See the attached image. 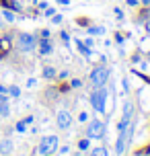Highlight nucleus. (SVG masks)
Wrapping results in <instances>:
<instances>
[{
    "mask_svg": "<svg viewBox=\"0 0 150 156\" xmlns=\"http://www.w3.org/2000/svg\"><path fill=\"white\" fill-rule=\"evenodd\" d=\"M25 127H27V121H19V123H16V129H19V132H25Z\"/></svg>",
    "mask_w": 150,
    "mask_h": 156,
    "instance_id": "dca6fc26",
    "label": "nucleus"
},
{
    "mask_svg": "<svg viewBox=\"0 0 150 156\" xmlns=\"http://www.w3.org/2000/svg\"><path fill=\"white\" fill-rule=\"evenodd\" d=\"M70 123H72L70 113H68V111H60V113H58V127H60V129H68Z\"/></svg>",
    "mask_w": 150,
    "mask_h": 156,
    "instance_id": "6e6552de",
    "label": "nucleus"
},
{
    "mask_svg": "<svg viewBox=\"0 0 150 156\" xmlns=\"http://www.w3.org/2000/svg\"><path fill=\"white\" fill-rule=\"evenodd\" d=\"M8 113H10V109H8V101H6V99H2V101H0V115L6 117Z\"/></svg>",
    "mask_w": 150,
    "mask_h": 156,
    "instance_id": "f8f14e48",
    "label": "nucleus"
},
{
    "mask_svg": "<svg viewBox=\"0 0 150 156\" xmlns=\"http://www.w3.org/2000/svg\"><path fill=\"white\" fill-rule=\"evenodd\" d=\"M0 2H2V0H0Z\"/></svg>",
    "mask_w": 150,
    "mask_h": 156,
    "instance_id": "5701e85b",
    "label": "nucleus"
},
{
    "mask_svg": "<svg viewBox=\"0 0 150 156\" xmlns=\"http://www.w3.org/2000/svg\"><path fill=\"white\" fill-rule=\"evenodd\" d=\"M127 4L130 6H138V0H127Z\"/></svg>",
    "mask_w": 150,
    "mask_h": 156,
    "instance_id": "6ab92c4d",
    "label": "nucleus"
},
{
    "mask_svg": "<svg viewBox=\"0 0 150 156\" xmlns=\"http://www.w3.org/2000/svg\"><path fill=\"white\" fill-rule=\"evenodd\" d=\"M132 113H134V105H132V103H126V105H123V117H121V121H119V132L126 129V125L132 121Z\"/></svg>",
    "mask_w": 150,
    "mask_h": 156,
    "instance_id": "0eeeda50",
    "label": "nucleus"
},
{
    "mask_svg": "<svg viewBox=\"0 0 150 156\" xmlns=\"http://www.w3.org/2000/svg\"><path fill=\"white\" fill-rule=\"evenodd\" d=\"M107 78H109L107 68H95V70L91 72V82H93L95 86H105Z\"/></svg>",
    "mask_w": 150,
    "mask_h": 156,
    "instance_id": "39448f33",
    "label": "nucleus"
},
{
    "mask_svg": "<svg viewBox=\"0 0 150 156\" xmlns=\"http://www.w3.org/2000/svg\"><path fill=\"white\" fill-rule=\"evenodd\" d=\"M78 148H80V150H87V148H88V142H87V140H80Z\"/></svg>",
    "mask_w": 150,
    "mask_h": 156,
    "instance_id": "f3484780",
    "label": "nucleus"
},
{
    "mask_svg": "<svg viewBox=\"0 0 150 156\" xmlns=\"http://www.w3.org/2000/svg\"><path fill=\"white\" fill-rule=\"evenodd\" d=\"M132 133H134V123L130 121V123L126 125V129L119 132V138H117V142H115V152H117V154H123V152H126V146H127V142H130V138H132Z\"/></svg>",
    "mask_w": 150,
    "mask_h": 156,
    "instance_id": "f03ea898",
    "label": "nucleus"
},
{
    "mask_svg": "<svg viewBox=\"0 0 150 156\" xmlns=\"http://www.w3.org/2000/svg\"><path fill=\"white\" fill-rule=\"evenodd\" d=\"M105 99H107V90L103 88V86H97V90L91 94V105L95 107V111L101 113L105 109Z\"/></svg>",
    "mask_w": 150,
    "mask_h": 156,
    "instance_id": "7ed1b4c3",
    "label": "nucleus"
},
{
    "mask_svg": "<svg viewBox=\"0 0 150 156\" xmlns=\"http://www.w3.org/2000/svg\"><path fill=\"white\" fill-rule=\"evenodd\" d=\"M33 47H35V37L29 35V33H21V37H19V49L21 51H31Z\"/></svg>",
    "mask_w": 150,
    "mask_h": 156,
    "instance_id": "423d86ee",
    "label": "nucleus"
},
{
    "mask_svg": "<svg viewBox=\"0 0 150 156\" xmlns=\"http://www.w3.org/2000/svg\"><path fill=\"white\" fill-rule=\"evenodd\" d=\"M0 25H2V23H0Z\"/></svg>",
    "mask_w": 150,
    "mask_h": 156,
    "instance_id": "b1692460",
    "label": "nucleus"
},
{
    "mask_svg": "<svg viewBox=\"0 0 150 156\" xmlns=\"http://www.w3.org/2000/svg\"><path fill=\"white\" fill-rule=\"evenodd\" d=\"M35 2H37V0H35Z\"/></svg>",
    "mask_w": 150,
    "mask_h": 156,
    "instance_id": "4be33fe9",
    "label": "nucleus"
},
{
    "mask_svg": "<svg viewBox=\"0 0 150 156\" xmlns=\"http://www.w3.org/2000/svg\"><path fill=\"white\" fill-rule=\"evenodd\" d=\"M58 2H60V4H68V0H58Z\"/></svg>",
    "mask_w": 150,
    "mask_h": 156,
    "instance_id": "aec40b11",
    "label": "nucleus"
},
{
    "mask_svg": "<svg viewBox=\"0 0 150 156\" xmlns=\"http://www.w3.org/2000/svg\"><path fill=\"white\" fill-rule=\"evenodd\" d=\"M4 19H6V21H12L15 16H12V12H8V10H4Z\"/></svg>",
    "mask_w": 150,
    "mask_h": 156,
    "instance_id": "a211bd4d",
    "label": "nucleus"
},
{
    "mask_svg": "<svg viewBox=\"0 0 150 156\" xmlns=\"http://www.w3.org/2000/svg\"><path fill=\"white\" fill-rule=\"evenodd\" d=\"M55 150H58V138H55V136H45V138H41L39 146H37V150H35V154L52 156Z\"/></svg>",
    "mask_w": 150,
    "mask_h": 156,
    "instance_id": "f257e3e1",
    "label": "nucleus"
},
{
    "mask_svg": "<svg viewBox=\"0 0 150 156\" xmlns=\"http://www.w3.org/2000/svg\"><path fill=\"white\" fill-rule=\"evenodd\" d=\"M39 51H41V55H48L49 51H52V45H49L48 37H45V39H41V43H39Z\"/></svg>",
    "mask_w": 150,
    "mask_h": 156,
    "instance_id": "9d476101",
    "label": "nucleus"
},
{
    "mask_svg": "<svg viewBox=\"0 0 150 156\" xmlns=\"http://www.w3.org/2000/svg\"><path fill=\"white\" fill-rule=\"evenodd\" d=\"M10 47H12V41H10L8 35L0 37V58H2L4 54H8V51H10Z\"/></svg>",
    "mask_w": 150,
    "mask_h": 156,
    "instance_id": "1a4fd4ad",
    "label": "nucleus"
},
{
    "mask_svg": "<svg viewBox=\"0 0 150 156\" xmlns=\"http://www.w3.org/2000/svg\"><path fill=\"white\" fill-rule=\"evenodd\" d=\"M8 94H10V97H19V94H21V90H19L16 86H8Z\"/></svg>",
    "mask_w": 150,
    "mask_h": 156,
    "instance_id": "4468645a",
    "label": "nucleus"
},
{
    "mask_svg": "<svg viewBox=\"0 0 150 156\" xmlns=\"http://www.w3.org/2000/svg\"><path fill=\"white\" fill-rule=\"evenodd\" d=\"M142 2H144V4H146V6H148V4H150V0H142Z\"/></svg>",
    "mask_w": 150,
    "mask_h": 156,
    "instance_id": "412c9836",
    "label": "nucleus"
},
{
    "mask_svg": "<svg viewBox=\"0 0 150 156\" xmlns=\"http://www.w3.org/2000/svg\"><path fill=\"white\" fill-rule=\"evenodd\" d=\"M91 156H109V154H107L105 148H95L93 152H91Z\"/></svg>",
    "mask_w": 150,
    "mask_h": 156,
    "instance_id": "ddd939ff",
    "label": "nucleus"
},
{
    "mask_svg": "<svg viewBox=\"0 0 150 156\" xmlns=\"http://www.w3.org/2000/svg\"><path fill=\"white\" fill-rule=\"evenodd\" d=\"M43 76L45 78H54V68H45V70H43Z\"/></svg>",
    "mask_w": 150,
    "mask_h": 156,
    "instance_id": "2eb2a0df",
    "label": "nucleus"
},
{
    "mask_svg": "<svg viewBox=\"0 0 150 156\" xmlns=\"http://www.w3.org/2000/svg\"><path fill=\"white\" fill-rule=\"evenodd\" d=\"M10 150H12V142L10 140L0 142V152H2V154H10Z\"/></svg>",
    "mask_w": 150,
    "mask_h": 156,
    "instance_id": "9b49d317",
    "label": "nucleus"
},
{
    "mask_svg": "<svg viewBox=\"0 0 150 156\" xmlns=\"http://www.w3.org/2000/svg\"><path fill=\"white\" fill-rule=\"evenodd\" d=\"M103 133H105V123H103V121L95 119V121L88 123V127H87V136H88V138L99 140V138H103Z\"/></svg>",
    "mask_w": 150,
    "mask_h": 156,
    "instance_id": "20e7f679",
    "label": "nucleus"
}]
</instances>
